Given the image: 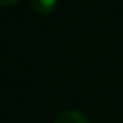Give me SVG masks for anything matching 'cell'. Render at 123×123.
I'll return each instance as SVG.
<instances>
[{
	"label": "cell",
	"mask_w": 123,
	"mask_h": 123,
	"mask_svg": "<svg viewBox=\"0 0 123 123\" xmlns=\"http://www.w3.org/2000/svg\"><path fill=\"white\" fill-rule=\"evenodd\" d=\"M53 123H90V122L87 120V117L83 112L76 111V109H67V111L61 112L55 118Z\"/></svg>",
	"instance_id": "6da1fadb"
},
{
	"label": "cell",
	"mask_w": 123,
	"mask_h": 123,
	"mask_svg": "<svg viewBox=\"0 0 123 123\" xmlns=\"http://www.w3.org/2000/svg\"><path fill=\"white\" fill-rule=\"evenodd\" d=\"M58 0H28L31 9L37 14H50L55 11Z\"/></svg>",
	"instance_id": "7a4b0ae2"
},
{
	"label": "cell",
	"mask_w": 123,
	"mask_h": 123,
	"mask_svg": "<svg viewBox=\"0 0 123 123\" xmlns=\"http://www.w3.org/2000/svg\"><path fill=\"white\" fill-rule=\"evenodd\" d=\"M22 0H0V6H12V5H17Z\"/></svg>",
	"instance_id": "3957f363"
}]
</instances>
